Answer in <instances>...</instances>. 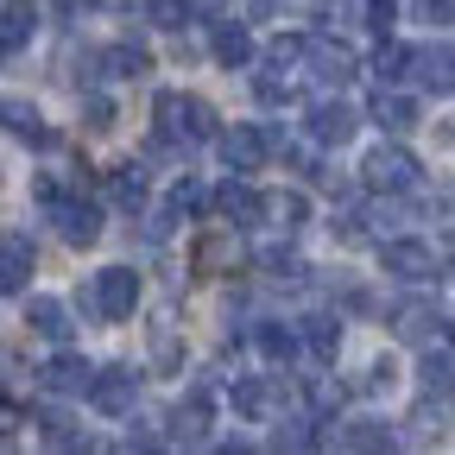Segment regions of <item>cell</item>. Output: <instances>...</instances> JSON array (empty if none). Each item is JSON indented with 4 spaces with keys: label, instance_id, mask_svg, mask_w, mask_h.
Returning a JSON list of instances; mask_svg holds the SVG:
<instances>
[{
    "label": "cell",
    "instance_id": "cell-1",
    "mask_svg": "<svg viewBox=\"0 0 455 455\" xmlns=\"http://www.w3.org/2000/svg\"><path fill=\"white\" fill-rule=\"evenodd\" d=\"M152 121H158V140H190V146L221 140V133H215V108H209L203 95H184V89H164V95L152 101Z\"/></svg>",
    "mask_w": 455,
    "mask_h": 455
},
{
    "label": "cell",
    "instance_id": "cell-2",
    "mask_svg": "<svg viewBox=\"0 0 455 455\" xmlns=\"http://www.w3.org/2000/svg\"><path fill=\"white\" fill-rule=\"evenodd\" d=\"M361 184L367 190H418V158L405 152V146H379V152H367V164H361Z\"/></svg>",
    "mask_w": 455,
    "mask_h": 455
},
{
    "label": "cell",
    "instance_id": "cell-3",
    "mask_svg": "<svg viewBox=\"0 0 455 455\" xmlns=\"http://www.w3.org/2000/svg\"><path fill=\"white\" fill-rule=\"evenodd\" d=\"M133 398H140V373H133V367H95V379H89V405H95L101 418H127Z\"/></svg>",
    "mask_w": 455,
    "mask_h": 455
},
{
    "label": "cell",
    "instance_id": "cell-4",
    "mask_svg": "<svg viewBox=\"0 0 455 455\" xmlns=\"http://www.w3.org/2000/svg\"><path fill=\"white\" fill-rule=\"evenodd\" d=\"M133 304H140V272H133V266H108V272H95V310H101L108 323H127Z\"/></svg>",
    "mask_w": 455,
    "mask_h": 455
},
{
    "label": "cell",
    "instance_id": "cell-5",
    "mask_svg": "<svg viewBox=\"0 0 455 455\" xmlns=\"http://www.w3.org/2000/svg\"><path fill=\"white\" fill-rule=\"evenodd\" d=\"M215 215H221L228 228H253L259 215H272V196H259V190L247 184V171H241V178H228V184L215 190Z\"/></svg>",
    "mask_w": 455,
    "mask_h": 455
},
{
    "label": "cell",
    "instance_id": "cell-6",
    "mask_svg": "<svg viewBox=\"0 0 455 455\" xmlns=\"http://www.w3.org/2000/svg\"><path fill=\"white\" fill-rule=\"evenodd\" d=\"M379 272L398 278V284H424V278L436 272V253H430L424 241H386V247H379Z\"/></svg>",
    "mask_w": 455,
    "mask_h": 455
},
{
    "label": "cell",
    "instance_id": "cell-7",
    "mask_svg": "<svg viewBox=\"0 0 455 455\" xmlns=\"http://www.w3.org/2000/svg\"><path fill=\"white\" fill-rule=\"evenodd\" d=\"M51 221H57V235H64L70 247H95L101 241V209L83 203V196H64V203L51 209Z\"/></svg>",
    "mask_w": 455,
    "mask_h": 455
},
{
    "label": "cell",
    "instance_id": "cell-8",
    "mask_svg": "<svg viewBox=\"0 0 455 455\" xmlns=\"http://www.w3.org/2000/svg\"><path fill=\"white\" fill-rule=\"evenodd\" d=\"M355 127H361V114H355L348 101H316V108H310V140H316V146H348Z\"/></svg>",
    "mask_w": 455,
    "mask_h": 455
},
{
    "label": "cell",
    "instance_id": "cell-9",
    "mask_svg": "<svg viewBox=\"0 0 455 455\" xmlns=\"http://www.w3.org/2000/svg\"><path fill=\"white\" fill-rule=\"evenodd\" d=\"M209 424H215V398H209V386H190V392L178 398V418H171V430H178L184 443H203Z\"/></svg>",
    "mask_w": 455,
    "mask_h": 455
},
{
    "label": "cell",
    "instance_id": "cell-10",
    "mask_svg": "<svg viewBox=\"0 0 455 455\" xmlns=\"http://www.w3.org/2000/svg\"><path fill=\"white\" fill-rule=\"evenodd\" d=\"M215 146H221L228 171H259V164H266V146H272V133H259V127H235V133H221Z\"/></svg>",
    "mask_w": 455,
    "mask_h": 455
},
{
    "label": "cell",
    "instance_id": "cell-11",
    "mask_svg": "<svg viewBox=\"0 0 455 455\" xmlns=\"http://www.w3.org/2000/svg\"><path fill=\"white\" fill-rule=\"evenodd\" d=\"M38 379H44V392H89V379H95V367L83 361V355H57V361H44L38 367Z\"/></svg>",
    "mask_w": 455,
    "mask_h": 455
},
{
    "label": "cell",
    "instance_id": "cell-12",
    "mask_svg": "<svg viewBox=\"0 0 455 455\" xmlns=\"http://www.w3.org/2000/svg\"><path fill=\"white\" fill-rule=\"evenodd\" d=\"M418 83L436 95H455V44H424L418 51Z\"/></svg>",
    "mask_w": 455,
    "mask_h": 455
},
{
    "label": "cell",
    "instance_id": "cell-13",
    "mask_svg": "<svg viewBox=\"0 0 455 455\" xmlns=\"http://www.w3.org/2000/svg\"><path fill=\"white\" fill-rule=\"evenodd\" d=\"M95 64H101V76H114V83H133V76L152 70V57H146V44H108Z\"/></svg>",
    "mask_w": 455,
    "mask_h": 455
},
{
    "label": "cell",
    "instance_id": "cell-14",
    "mask_svg": "<svg viewBox=\"0 0 455 455\" xmlns=\"http://www.w3.org/2000/svg\"><path fill=\"white\" fill-rule=\"evenodd\" d=\"M209 51H215V64H221V70H241V64H253V32L228 20V26L215 32V44H209Z\"/></svg>",
    "mask_w": 455,
    "mask_h": 455
},
{
    "label": "cell",
    "instance_id": "cell-15",
    "mask_svg": "<svg viewBox=\"0 0 455 455\" xmlns=\"http://www.w3.org/2000/svg\"><path fill=\"white\" fill-rule=\"evenodd\" d=\"M272 405H278L272 379H235V418L259 424V418H272Z\"/></svg>",
    "mask_w": 455,
    "mask_h": 455
},
{
    "label": "cell",
    "instance_id": "cell-16",
    "mask_svg": "<svg viewBox=\"0 0 455 455\" xmlns=\"http://www.w3.org/2000/svg\"><path fill=\"white\" fill-rule=\"evenodd\" d=\"M310 64L323 83H348L355 76V51L348 44H329V38H310Z\"/></svg>",
    "mask_w": 455,
    "mask_h": 455
},
{
    "label": "cell",
    "instance_id": "cell-17",
    "mask_svg": "<svg viewBox=\"0 0 455 455\" xmlns=\"http://www.w3.org/2000/svg\"><path fill=\"white\" fill-rule=\"evenodd\" d=\"M373 121H379V133H392V140H398V133H411V127H418V101H411V95H386V89H379Z\"/></svg>",
    "mask_w": 455,
    "mask_h": 455
},
{
    "label": "cell",
    "instance_id": "cell-18",
    "mask_svg": "<svg viewBox=\"0 0 455 455\" xmlns=\"http://www.w3.org/2000/svg\"><path fill=\"white\" fill-rule=\"evenodd\" d=\"M26 272H32V241L7 235V247H0V284H7V291H26Z\"/></svg>",
    "mask_w": 455,
    "mask_h": 455
},
{
    "label": "cell",
    "instance_id": "cell-19",
    "mask_svg": "<svg viewBox=\"0 0 455 455\" xmlns=\"http://www.w3.org/2000/svg\"><path fill=\"white\" fill-rule=\"evenodd\" d=\"M32 26H38V7H32V0H7V13H0V44H7V51H26Z\"/></svg>",
    "mask_w": 455,
    "mask_h": 455
},
{
    "label": "cell",
    "instance_id": "cell-20",
    "mask_svg": "<svg viewBox=\"0 0 455 455\" xmlns=\"http://www.w3.org/2000/svg\"><path fill=\"white\" fill-rule=\"evenodd\" d=\"M26 323H32L38 335H51V341L70 335V310L57 304V298H32V304H26Z\"/></svg>",
    "mask_w": 455,
    "mask_h": 455
},
{
    "label": "cell",
    "instance_id": "cell-21",
    "mask_svg": "<svg viewBox=\"0 0 455 455\" xmlns=\"http://www.w3.org/2000/svg\"><path fill=\"white\" fill-rule=\"evenodd\" d=\"M108 196L121 203V209H140V203H146V171H140V164H114V171H108Z\"/></svg>",
    "mask_w": 455,
    "mask_h": 455
},
{
    "label": "cell",
    "instance_id": "cell-22",
    "mask_svg": "<svg viewBox=\"0 0 455 455\" xmlns=\"http://www.w3.org/2000/svg\"><path fill=\"white\" fill-rule=\"evenodd\" d=\"M7 133L13 140H32V146H57V133L38 127V108H26V101H7Z\"/></svg>",
    "mask_w": 455,
    "mask_h": 455
},
{
    "label": "cell",
    "instance_id": "cell-23",
    "mask_svg": "<svg viewBox=\"0 0 455 455\" xmlns=\"http://www.w3.org/2000/svg\"><path fill=\"white\" fill-rule=\"evenodd\" d=\"M430 323H436V304H424V298H411V304H398V310H392V329L405 335V341H424Z\"/></svg>",
    "mask_w": 455,
    "mask_h": 455
},
{
    "label": "cell",
    "instance_id": "cell-24",
    "mask_svg": "<svg viewBox=\"0 0 455 455\" xmlns=\"http://www.w3.org/2000/svg\"><path fill=\"white\" fill-rule=\"evenodd\" d=\"M304 341H310L316 361H335L341 355V323L335 316H304Z\"/></svg>",
    "mask_w": 455,
    "mask_h": 455
},
{
    "label": "cell",
    "instance_id": "cell-25",
    "mask_svg": "<svg viewBox=\"0 0 455 455\" xmlns=\"http://www.w3.org/2000/svg\"><path fill=\"white\" fill-rule=\"evenodd\" d=\"M418 70V51L411 44H379V57H373V76L379 83H398V76H411Z\"/></svg>",
    "mask_w": 455,
    "mask_h": 455
},
{
    "label": "cell",
    "instance_id": "cell-26",
    "mask_svg": "<svg viewBox=\"0 0 455 455\" xmlns=\"http://www.w3.org/2000/svg\"><path fill=\"white\" fill-rule=\"evenodd\" d=\"M140 13H146L158 32H178V26H184L196 7H190V0H140Z\"/></svg>",
    "mask_w": 455,
    "mask_h": 455
},
{
    "label": "cell",
    "instance_id": "cell-27",
    "mask_svg": "<svg viewBox=\"0 0 455 455\" xmlns=\"http://www.w3.org/2000/svg\"><path fill=\"white\" fill-rule=\"evenodd\" d=\"M253 341H259V355H266V361H291V355H298V335L284 329V323H259Z\"/></svg>",
    "mask_w": 455,
    "mask_h": 455
},
{
    "label": "cell",
    "instance_id": "cell-28",
    "mask_svg": "<svg viewBox=\"0 0 455 455\" xmlns=\"http://www.w3.org/2000/svg\"><path fill=\"white\" fill-rule=\"evenodd\" d=\"M341 443H348V449H392V430H386L379 418H367V424H355Z\"/></svg>",
    "mask_w": 455,
    "mask_h": 455
},
{
    "label": "cell",
    "instance_id": "cell-29",
    "mask_svg": "<svg viewBox=\"0 0 455 455\" xmlns=\"http://www.w3.org/2000/svg\"><path fill=\"white\" fill-rule=\"evenodd\" d=\"M44 443H51V449H76V443H83V430H76L64 411H44Z\"/></svg>",
    "mask_w": 455,
    "mask_h": 455
},
{
    "label": "cell",
    "instance_id": "cell-30",
    "mask_svg": "<svg viewBox=\"0 0 455 455\" xmlns=\"http://www.w3.org/2000/svg\"><path fill=\"white\" fill-rule=\"evenodd\" d=\"M418 386H424V392H449V386H455V361H436V355H430V361L418 367Z\"/></svg>",
    "mask_w": 455,
    "mask_h": 455
},
{
    "label": "cell",
    "instance_id": "cell-31",
    "mask_svg": "<svg viewBox=\"0 0 455 455\" xmlns=\"http://www.w3.org/2000/svg\"><path fill=\"white\" fill-rule=\"evenodd\" d=\"M272 215H278L284 228H304V221H310V203H304L298 190H284V196H272Z\"/></svg>",
    "mask_w": 455,
    "mask_h": 455
},
{
    "label": "cell",
    "instance_id": "cell-32",
    "mask_svg": "<svg viewBox=\"0 0 455 455\" xmlns=\"http://www.w3.org/2000/svg\"><path fill=\"white\" fill-rule=\"evenodd\" d=\"M253 95H259V101H266V108H278V101H284V95H291V83H284V76H278V64H272V70H266V76H259V83H253Z\"/></svg>",
    "mask_w": 455,
    "mask_h": 455
},
{
    "label": "cell",
    "instance_id": "cell-33",
    "mask_svg": "<svg viewBox=\"0 0 455 455\" xmlns=\"http://www.w3.org/2000/svg\"><path fill=\"white\" fill-rule=\"evenodd\" d=\"M259 266H266L272 278H298V272H304V266H298L291 253H284V247H266V253H259Z\"/></svg>",
    "mask_w": 455,
    "mask_h": 455
},
{
    "label": "cell",
    "instance_id": "cell-34",
    "mask_svg": "<svg viewBox=\"0 0 455 455\" xmlns=\"http://www.w3.org/2000/svg\"><path fill=\"white\" fill-rule=\"evenodd\" d=\"M171 209H178V215H196V209H209V196H203V190H196V184L184 178L178 190H171Z\"/></svg>",
    "mask_w": 455,
    "mask_h": 455
},
{
    "label": "cell",
    "instance_id": "cell-35",
    "mask_svg": "<svg viewBox=\"0 0 455 455\" xmlns=\"http://www.w3.org/2000/svg\"><path fill=\"white\" fill-rule=\"evenodd\" d=\"M83 114H89V127H95V133H108V127H114V101H108V95H89V101H83Z\"/></svg>",
    "mask_w": 455,
    "mask_h": 455
},
{
    "label": "cell",
    "instance_id": "cell-36",
    "mask_svg": "<svg viewBox=\"0 0 455 455\" xmlns=\"http://www.w3.org/2000/svg\"><path fill=\"white\" fill-rule=\"evenodd\" d=\"M152 348H158V361H164V367H171V361H178V341H171V329H164V323L152 329Z\"/></svg>",
    "mask_w": 455,
    "mask_h": 455
},
{
    "label": "cell",
    "instance_id": "cell-37",
    "mask_svg": "<svg viewBox=\"0 0 455 455\" xmlns=\"http://www.w3.org/2000/svg\"><path fill=\"white\" fill-rule=\"evenodd\" d=\"M304 392H310V405H316V411H329V405H335V398H341V392H335V386H323V379H310Z\"/></svg>",
    "mask_w": 455,
    "mask_h": 455
},
{
    "label": "cell",
    "instance_id": "cell-38",
    "mask_svg": "<svg viewBox=\"0 0 455 455\" xmlns=\"http://www.w3.org/2000/svg\"><path fill=\"white\" fill-rule=\"evenodd\" d=\"M367 26H373V32L392 26V0H367Z\"/></svg>",
    "mask_w": 455,
    "mask_h": 455
},
{
    "label": "cell",
    "instance_id": "cell-39",
    "mask_svg": "<svg viewBox=\"0 0 455 455\" xmlns=\"http://www.w3.org/2000/svg\"><path fill=\"white\" fill-rule=\"evenodd\" d=\"M418 7H424L430 20H443V26H455V0H418Z\"/></svg>",
    "mask_w": 455,
    "mask_h": 455
},
{
    "label": "cell",
    "instance_id": "cell-40",
    "mask_svg": "<svg viewBox=\"0 0 455 455\" xmlns=\"http://www.w3.org/2000/svg\"><path fill=\"white\" fill-rule=\"evenodd\" d=\"M190 7H196V13H221V7H228V0H190Z\"/></svg>",
    "mask_w": 455,
    "mask_h": 455
},
{
    "label": "cell",
    "instance_id": "cell-41",
    "mask_svg": "<svg viewBox=\"0 0 455 455\" xmlns=\"http://www.w3.org/2000/svg\"><path fill=\"white\" fill-rule=\"evenodd\" d=\"M247 7H253V13H272V0H247Z\"/></svg>",
    "mask_w": 455,
    "mask_h": 455
},
{
    "label": "cell",
    "instance_id": "cell-42",
    "mask_svg": "<svg viewBox=\"0 0 455 455\" xmlns=\"http://www.w3.org/2000/svg\"><path fill=\"white\" fill-rule=\"evenodd\" d=\"M449 348H455V323H449Z\"/></svg>",
    "mask_w": 455,
    "mask_h": 455
}]
</instances>
